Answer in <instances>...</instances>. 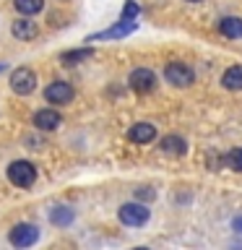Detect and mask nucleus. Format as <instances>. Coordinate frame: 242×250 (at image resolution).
Returning <instances> with one entry per match:
<instances>
[{"instance_id": "1", "label": "nucleus", "mask_w": 242, "mask_h": 250, "mask_svg": "<svg viewBox=\"0 0 242 250\" xmlns=\"http://www.w3.org/2000/svg\"><path fill=\"white\" fill-rule=\"evenodd\" d=\"M8 180L16 185V188H31L37 180V167L31 162H13L8 167Z\"/></svg>"}, {"instance_id": "2", "label": "nucleus", "mask_w": 242, "mask_h": 250, "mask_svg": "<svg viewBox=\"0 0 242 250\" xmlns=\"http://www.w3.org/2000/svg\"><path fill=\"white\" fill-rule=\"evenodd\" d=\"M117 216H120V222L125 227H143L148 222V216H151V211L143 203H122Z\"/></svg>"}, {"instance_id": "3", "label": "nucleus", "mask_w": 242, "mask_h": 250, "mask_svg": "<svg viewBox=\"0 0 242 250\" xmlns=\"http://www.w3.org/2000/svg\"><path fill=\"white\" fill-rule=\"evenodd\" d=\"M11 89L19 94V97H29L31 91L37 89V73L31 68H16L11 73Z\"/></svg>"}, {"instance_id": "4", "label": "nucleus", "mask_w": 242, "mask_h": 250, "mask_svg": "<svg viewBox=\"0 0 242 250\" xmlns=\"http://www.w3.org/2000/svg\"><path fill=\"white\" fill-rule=\"evenodd\" d=\"M164 78H167L172 86L185 89V86H190L195 81V73H193L190 65H185V62H169V65L164 68Z\"/></svg>"}, {"instance_id": "5", "label": "nucleus", "mask_w": 242, "mask_h": 250, "mask_svg": "<svg viewBox=\"0 0 242 250\" xmlns=\"http://www.w3.org/2000/svg\"><path fill=\"white\" fill-rule=\"evenodd\" d=\"M128 83H130V89H133V91L148 94V91H154V89H156V73H154V70H148V68H136V70L130 73Z\"/></svg>"}, {"instance_id": "6", "label": "nucleus", "mask_w": 242, "mask_h": 250, "mask_svg": "<svg viewBox=\"0 0 242 250\" xmlns=\"http://www.w3.org/2000/svg\"><path fill=\"white\" fill-rule=\"evenodd\" d=\"M73 97H76V91L68 81H52L44 89V99L50 102V104H68Z\"/></svg>"}, {"instance_id": "7", "label": "nucleus", "mask_w": 242, "mask_h": 250, "mask_svg": "<svg viewBox=\"0 0 242 250\" xmlns=\"http://www.w3.org/2000/svg\"><path fill=\"white\" fill-rule=\"evenodd\" d=\"M39 237V229L34 224H16L13 229H11V242L16 248H29V245H34Z\"/></svg>"}, {"instance_id": "8", "label": "nucleus", "mask_w": 242, "mask_h": 250, "mask_svg": "<svg viewBox=\"0 0 242 250\" xmlns=\"http://www.w3.org/2000/svg\"><path fill=\"white\" fill-rule=\"evenodd\" d=\"M34 125L39 130H58L62 125V117L58 109H39L34 115Z\"/></svg>"}, {"instance_id": "9", "label": "nucleus", "mask_w": 242, "mask_h": 250, "mask_svg": "<svg viewBox=\"0 0 242 250\" xmlns=\"http://www.w3.org/2000/svg\"><path fill=\"white\" fill-rule=\"evenodd\" d=\"M11 31H13V37H16V39H23V42H29V39H34V37L39 34V29H37V23L31 21V16L16 19V21H13V26H11Z\"/></svg>"}, {"instance_id": "10", "label": "nucleus", "mask_w": 242, "mask_h": 250, "mask_svg": "<svg viewBox=\"0 0 242 250\" xmlns=\"http://www.w3.org/2000/svg\"><path fill=\"white\" fill-rule=\"evenodd\" d=\"M130 31H136V21H120V23H115L112 29H107V31H99V34H94L89 37V42H94V39H120V37H128Z\"/></svg>"}, {"instance_id": "11", "label": "nucleus", "mask_w": 242, "mask_h": 250, "mask_svg": "<svg viewBox=\"0 0 242 250\" xmlns=\"http://www.w3.org/2000/svg\"><path fill=\"white\" fill-rule=\"evenodd\" d=\"M128 138L133 141V144H148V141L156 138V128L151 123H136L128 130Z\"/></svg>"}, {"instance_id": "12", "label": "nucleus", "mask_w": 242, "mask_h": 250, "mask_svg": "<svg viewBox=\"0 0 242 250\" xmlns=\"http://www.w3.org/2000/svg\"><path fill=\"white\" fill-rule=\"evenodd\" d=\"M161 151L172 154V156H182L187 151V144H185V138H180V136H164L161 138Z\"/></svg>"}, {"instance_id": "13", "label": "nucleus", "mask_w": 242, "mask_h": 250, "mask_svg": "<svg viewBox=\"0 0 242 250\" xmlns=\"http://www.w3.org/2000/svg\"><path fill=\"white\" fill-rule=\"evenodd\" d=\"M222 83L226 86V89H232V91H240L242 89V65L226 68L224 76H222Z\"/></svg>"}, {"instance_id": "14", "label": "nucleus", "mask_w": 242, "mask_h": 250, "mask_svg": "<svg viewBox=\"0 0 242 250\" xmlns=\"http://www.w3.org/2000/svg\"><path fill=\"white\" fill-rule=\"evenodd\" d=\"M76 219V214L70 211L68 206H55L52 211H50V222L55 224V227H70V222Z\"/></svg>"}, {"instance_id": "15", "label": "nucleus", "mask_w": 242, "mask_h": 250, "mask_svg": "<svg viewBox=\"0 0 242 250\" xmlns=\"http://www.w3.org/2000/svg\"><path fill=\"white\" fill-rule=\"evenodd\" d=\"M219 31H222L224 37L240 39V37H242V19H234V16H229V19H222V23H219Z\"/></svg>"}, {"instance_id": "16", "label": "nucleus", "mask_w": 242, "mask_h": 250, "mask_svg": "<svg viewBox=\"0 0 242 250\" xmlns=\"http://www.w3.org/2000/svg\"><path fill=\"white\" fill-rule=\"evenodd\" d=\"M91 55H94V50H89V47H83V50H70V52H62V55H60V60H62V65H78V62L89 60Z\"/></svg>"}, {"instance_id": "17", "label": "nucleus", "mask_w": 242, "mask_h": 250, "mask_svg": "<svg viewBox=\"0 0 242 250\" xmlns=\"http://www.w3.org/2000/svg\"><path fill=\"white\" fill-rule=\"evenodd\" d=\"M13 5L21 16H34L44 8V0H13Z\"/></svg>"}, {"instance_id": "18", "label": "nucleus", "mask_w": 242, "mask_h": 250, "mask_svg": "<svg viewBox=\"0 0 242 250\" xmlns=\"http://www.w3.org/2000/svg\"><path fill=\"white\" fill-rule=\"evenodd\" d=\"M224 162L229 164L232 169H237V172H242V148H232L229 154L224 156Z\"/></svg>"}, {"instance_id": "19", "label": "nucleus", "mask_w": 242, "mask_h": 250, "mask_svg": "<svg viewBox=\"0 0 242 250\" xmlns=\"http://www.w3.org/2000/svg\"><path fill=\"white\" fill-rule=\"evenodd\" d=\"M136 16H138V5H136V3H133V0H130V3L125 5V11H122V19H125V21H133V19H136Z\"/></svg>"}, {"instance_id": "20", "label": "nucleus", "mask_w": 242, "mask_h": 250, "mask_svg": "<svg viewBox=\"0 0 242 250\" xmlns=\"http://www.w3.org/2000/svg\"><path fill=\"white\" fill-rule=\"evenodd\" d=\"M136 198H141V201H154L156 193L151 190V188H138V190H136Z\"/></svg>"}, {"instance_id": "21", "label": "nucleus", "mask_w": 242, "mask_h": 250, "mask_svg": "<svg viewBox=\"0 0 242 250\" xmlns=\"http://www.w3.org/2000/svg\"><path fill=\"white\" fill-rule=\"evenodd\" d=\"M234 229L242 232V216H240V219H234Z\"/></svg>"}, {"instance_id": "22", "label": "nucleus", "mask_w": 242, "mask_h": 250, "mask_svg": "<svg viewBox=\"0 0 242 250\" xmlns=\"http://www.w3.org/2000/svg\"><path fill=\"white\" fill-rule=\"evenodd\" d=\"M187 3H201V0H187Z\"/></svg>"}]
</instances>
